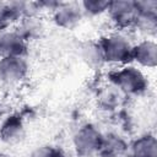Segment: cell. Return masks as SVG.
I'll list each match as a JSON object with an SVG mask.
<instances>
[{"label":"cell","mask_w":157,"mask_h":157,"mask_svg":"<svg viewBox=\"0 0 157 157\" xmlns=\"http://www.w3.org/2000/svg\"><path fill=\"white\" fill-rule=\"evenodd\" d=\"M102 141L103 135L92 124H86L81 126L74 136V145L76 152L81 157L98 156Z\"/></svg>","instance_id":"obj_3"},{"label":"cell","mask_w":157,"mask_h":157,"mask_svg":"<svg viewBox=\"0 0 157 157\" xmlns=\"http://www.w3.org/2000/svg\"><path fill=\"white\" fill-rule=\"evenodd\" d=\"M27 49V40L16 31L0 32V58L23 56Z\"/></svg>","instance_id":"obj_7"},{"label":"cell","mask_w":157,"mask_h":157,"mask_svg":"<svg viewBox=\"0 0 157 157\" xmlns=\"http://www.w3.org/2000/svg\"><path fill=\"white\" fill-rule=\"evenodd\" d=\"M0 157H15V156H11V155H0Z\"/></svg>","instance_id":"obj_17"},{"label":"cell","mask_w":157,"mask_h":157,"mask_svg":"<svg viewBox=\"0 0 157 157\" xmlns=\"http://www.w3.org/2000/svg\"><path fill=\"white\" fill-rule=\"evenodd\" d=\"M31 157H63V156L60 151H58L53 146H42L37 148Z\"/></svg>","instance_id":"obj_15"},{"label":"cell","mask_w":157,"mask_h":157,"mask_svg":"<svg viewBox=\"0 0 157 157\" xmlns=\"http://www.w3.org/2000/svg\"><path fill=\"white\" fill-rule=\"evenodd\" d=\"M104 63L124 66L131 60L132 44L126 36L120 32H113L103 36L98 42Z\"/></svg>","instance_id":"obj_1"},{"label":"cell","mask_w":157,"mask_h":157,"mask_svg":"<svg viewBox=\"0 0 157 157\" xmlns=\"http://www.w3.org/2000/svg\"><path fill=\"white\" fill-rule=\"evenodd\" d=\"M28 74V65L23 56L0 58V82L5 86L20 85Z\"/></svg>","instance_id":"obj_4"},{"label":"cell","mask_w":157,"mask_h":157,"mask_svg":"<svg viewBox=\"0 0 157 157\" xmlns=\"http://www.w3.org/2000/svg\"><path fill=\"white\" fill-rule=\"evenodd\" d=\"M12 21H15V20H13L12 12L10 10L9 2L0 1V27L6 23H11Z\"/></svg>","instance_id":"obj_16"},{"label":"cell","mask_w":157,"mask_h":157,"mask_svg":"<svg viewBox=\"0 0 157 157\" xmlns=\"http://www.w3.org/2000/svg\"><path fill=\"white\" fill-rule=\"evenodd\" d=\"M110 81L123 94L130 96H139L144 93L148 86V81L142 71L131 65L117 67V70L110 74Z\"/></svg>","instance_id":"obj_2"},{"label":"cell","mask_w":157,"mask_h":157,"mask_svg":"<svg viewBox=\"0 0 157 157\" xmlns=\"http://www.w3.org/2000/svg\"><path fill=\"white\" fill-rule=\"evenodd\" d=\"M109 1H101V0H86L80 2L83 15L87 16H99L108 10Z\"/></svg>","instance_id":"obj_14"},{"label":"cell","mask_w":157,"mask_h":157,"mask_svg":"<svg viewBox=\"0 0 157 157\" xmlns=\"http://www.w3.org/2000/svg\"><path fill=\"white\" fill-rule=\"evenodd\" d=\"M23 135H25V128L22 120L18 117L11 115L2 121L0 126V137L7 144L18 142L20 140H22Z\"/></svg>","instance_id":"obj_9"},{"label":"cell","mask_w":157,"mask_h":157,"mask_svg":"<svg viewBox=\"0 0 157 157\" xmlns=\"http://www.w3.org/2000/svg\"><path fill=\"white\" fill-rule=\"evenodd\" d=\"M107 13L112 23L119 29L132 28L137 17L135 1H112L108 5Z\"/></svg>","instance_id":"obj_5"},{"label":"cell","mask_w":157,"mask_h":157,"mask_svg":"<svg viewBox=\"0 0 157 157\" xmlns=\"http://www.w3.org/2000/svg\"><path fill=\"white\" fill-rule=\"evenodd\" d=\"M126 153H129V147L117 135H109L103 136V141L98 152V156L101 157H124Z\"/></svg>","instance_id":"obj_10"},{"label":"cell","mask_w":157,"mask_h":157,"mask_svg":"<svg viewBox=\"0 0 157 157\" xmlns=\"http://www.w3.org/2000/svg\"><path fill=\"white\" fill-rule=\"evenodd\" d=\"M131 60L140 66L153 69L157 63V45L152 39H144L132 47Z\"/></svg>","instance_id":"obj_8"},{"label":"cell","mask_w":157,"mask_h":157,"mask_svg":"<svg viewBox=\"0 0 157 157\" xmlns=\"http://www.w3.org/2000/svg\"><path fill=\"white\" fill-rule=\"evenodd\" d=\"M131 157H157L156 139L152 135L139 137L129 148Z\"/></svg>","instance_id":"obj_11"},{"label":"cell","mask_w":157,"mask_h":157,"mask_svg":"<svg viewBox=\"0 0 157 157\" xmlns=\"http://www.w3.org/2000/svg\"><path fill=\"white\" fill-rule=\"evenodd\" d=\"M82 58L91 66H101L104 64L98 43H87L82 48Z\"/></svg>","instance_id":"obj_13"},{"label":"cell","mask_w":157,"mask_h":157,"mask_svg":"<svg viewBox=\"0 0 157 157\" xmlns=\"http://www.w3.org/2000/svg\"><path fill=\"white\" fill-rule=\"evenodd\" d=\"M83 12L78 2H60V5L53 11V20L56 26L72 29L82 20Z\"/></svg>","instance_id":"obj_6"},{"label":"cell","mask_w":157,"mask_h":157,"mask_svg":"<svg viewBox=\"0 0 157 157\" xmlns=\"http://www.w3.org/2000/svg\"><path fill=\"white\" fill-rule=\"evenodd\" d=\"M43 27L42 23L39 22V20L37 17L33 18H23L21 21H18V27H17V32L28 42L31 39H34L36 37L39 36V33L42 32Z\"/></svg>","instance_id":"obj_12"}]
</instances>
